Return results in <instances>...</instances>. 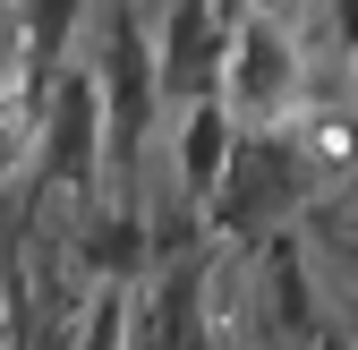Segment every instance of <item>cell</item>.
<instances>
[{
	"instance_id": "5b68a950",
	"label": "cell",
	"mask_w": 358,
	"mask_h": 350,
	"mask_svg": "<svg viewBox=\"0 0 358 350\" xmlns=\"http://www.w3.org/2000/svg\"><path fill=\"white\" fill-rule=\"evenodd\" d=\"M94 0H9V18H17V94L43 103V85H52L77 52V26Z\"/></svg>"
},
{
	"instance_id": "277c9868",
	"label": "cell",
	"mask_w": 358,
	"mask_h": 350,
	"mask_svg": "<svg viewBox=\"0 0 358 350\" xmlns=\"http://www.w3.org/2000/svg\"><path fill=\"white\" fill-rule=\"evenodd\" d=\"M222 52H231V26L213 18V0H162V34H154V94L162 103H205L222 94Z\"/></svg>"
},
{
	"instance_id": "30bf717a",
	"label": "cell",
	"mask_w": 358,
	"mask_h": 350,
	"mask_svg": "<svg viewBox=\"0 0 358 350\" xmlns=\"http://www.w3.org/2000/svg\"><path fill=\"white\" fill-rule=\"evenodd\" d=\"M307 350H358V333H350V325L324 308V325H316V342H307Z\"/></svg>"
},
{
	"instance_id": "9c48e42d",
	"label": "cell",
	"mask_w": 358,
	"mask_h": 350,
	"mask_svg": "<svg viewBox=\"0 0 358 350\" xmlns=\"http://www.w3.org/2000/svg\"><path fill=\"white\" fill-rule=\"evenodd\" d=\"M358 60V0H324V69Z\"/></svg>"
},
{
	"instance_id": "8992f818",
	"label": "cell",
	"mask_w": 358,
	"mask_h": 350,
	"mask_svg": "<svg viewBox=\"0 0 358 350\" xmlns=\"http://www.w3.org/2000/svg\"><path fill=\"white\" fill-rule=\"evenodd\" d=\"M231 137H239V120H231L222 94H205V103H188L171 120V171H179V197H188L196 214H205V197L222 180V162H231Z\"/></svg>"
},
{
	"instance_id": "52a82bcc",
	"label": "cell",
	"mask_w": 358,
	"mask_h": 350,
	"mask_svg": "<svg viewBox=\"0 0 358 350\" xmlns=\"http://www.w3.org/2000/svg\"><path fill=\"white\" fill-rule=\"evenodd\" d=\"M69 256H77L85 282H145V274H154V256H145V205H103V214H85L77 239H69Z\"/></svg>"
},
{
	"instance_id": "3957f363",
	"label": "cell",
	"mask_w": 358,
	"mask_h": 350,
	"mask_svg": "<svg viewBox=\"0 0 358 350\" xmlns=\"http://www.w3.org/2000/svg\"><path fill=\"white\" fill-rule=\"evenodd\" d=\"M316 85H333V77L307 60L299 34L256 0V9L231 26V52H222V103H231V120L239 128H290L307 103H316Z\"/></svg>"
},
{
	"instance_id": "ba28073f",
	"label": "cell",
	"mask_w": 358,
	"mask_h": 350,
	"mask_svg": "<svg viewBox=\"0 0 358 350\" xmlns=\"http://www.w3.org/2000/svg\"><path fill=\"white\" fill-rule=\"evenodd\" d=\"M128 333H137V282H94L69 350H128Z\"/></svg>"
},
{
	"instance_id": "8fae6325",
	"label": "cell",
	"mask_w": 358,
	"mask_h": 350,
	"mask_svg": "<svg viewBox=\"0 0 358 350\" xmlns=\"http://www.w3.org/2000/svg\"><path fill=\"white\" fill-rule=\"evenodd\" d=\"M137 9H162V0H137Z\"/></svg>"
},
{
	"instance_id": "6da1fadb",
	"label": "cell",
	"mask_w": 358,
	"mask_h": 350,
	"mask_svg": "<svg viewBox=\"0 0 358 350\" xmlns=\"http://www.w3.org/2000/svg\"><path fill=\"white\" fill-rule=\"evenodd\" d=\"M94 43L103 52L85 60L94 77V103H103V188H120V205H137L145 188V146H154V34H145V9L137 0H94Z\"/></svg>"
},
{
	"instance_id": "7a4b0ae2",
	"label": "cell",
	"mask_w": 358,
	"mask_h": 350,
	"mask_svg": "<svg viewBox=\"0 0 358 350\" xmlns=\"http://www.w3.org/2000/svg\"><path fill=\"white\" fill-rule=\"evenodd\" d=\"M316 205V171L290 146V128H239L231 137V162L205 197V239H231L239 256L299 231V214Z\"/></svg>"
}]
</instances>
